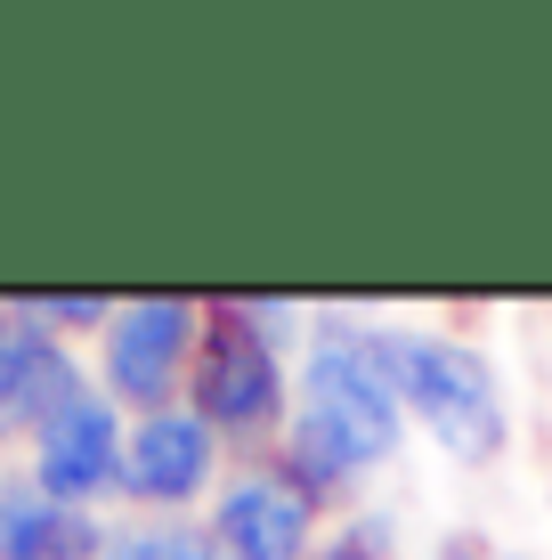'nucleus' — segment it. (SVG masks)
<instances>
[{"instance_id": "20e7f679", "label": "nucleus", "mask_w": 552, "mask_h": 560, "mask_svg": "<svg viewBox=\"0 0 552 560\" xmlns=\"http://www.w3.org/2000/svg\"><path fill=\"white\" fill-rule=\"evenodd\" d=\"M203 341V301L187 293H139L106 317V334L90 341V382L122 415H163L187 407V374H196Z\"/></svg>"}, {"instance_id": "f8f14e48", "label": "nucleus", "mask_w": 552, "mask_h": 560, "mask_svg": "<svg viewBox=\"0 0 552 560\" xmlns=\"http://www.w3.org/2000/svg\"><path fill=\"white\" fill-rule=\"evenodd\" d=\"M309 560H398V520L390 512H341V528H326V545Z\"/></svg>"}, {"instance_id": "7ed1b4c3", "label": "nucleus", "mask_w": 552, "mask_h": 560, "mask_svg": "<svg viewBox=\"0 0 552 560\" xmlns=\"http://www.w3.org/2000/svg\"><path fill=\"white\" fill-rule=\"evenodd\" d=\"M374 341H383V365H390V390L407 407V422L447 463H463V471L504 463L512 398H504V374L480 341L447 334V325H398V317H374Z\"/></svg>"}, {"instance_id": "6e6552de", "label": "nucleus", "mask_w": 552, "mask_h": 560, "mask_svg": "<svg viewBox=\"0 0 552 560\" xmlns=\"http://www.w3.org/2000/svg\"><path fill=\"white\" fill-rule=\"evenodd\" d=\"M90 390V358L42 317H25L16 293L0 301V447H25L66 398Z\"/></svg>"}, {"instance_id": "f257e3e1", "label": "nucleus", "mask_w": 552, "mask_h": 560, "mask_svg": "<svg viewBox=\"0 0 552 560\" xmlns=\"http://www.w3.org/2000/svg\"><path fill=\"white\" fill-rule=\"evenodd\" d=\"M407 447V407L390 390L383 341L366 308H309L293 365V415H284L277 463L317 512H357V488L383 479Z\"/></svg>"}, {"instance_id": "1a4fd4ad", "label": "nucleus", "mask_w": 552, "mask_h": 560, "mask_svg": "<svg viewBox=\"0 0 552 560\" xmlns=\"http://www.w3.org/2000/svg\"><path fill=\"white\" fill-rule=\"evenodd\" d=\"M114 520L49 495L25 463H0V560H106Z\"/></svg>"}, {"instance_id": "4468645a", "label": "nucleus", "mask_w": 552, "mask_h": 560, "mask_svg": "<svg viewBox=\"0 0 552 560\" xmlns=\"http://www.w3.org/2000/svg\"><path fill=\"white\" fill-rule=\"evenodd\" d=\"M423 560H447V552H423Z\"/></svg>"}, {"instance_id": "f03ea898", "label": "nucleus", "mask_w": 552, "mask_h": 560, "mask_svg": "<svg viewBox=\"0 0 552 560\" xmlns=\"http://www.w3.org/2000/svg\"><path fill=\"white\" fill-rule=\"evenodd\" d=\"M309 334V301H260V293H220L203 301V341L187 374V407L212 422L227 455H269L293 415V365Z\"/></svg>"}, {"instance_id": "9b49d317", "label": "nucleus", "mask_w": 552, "mask_h": 560, "mask_svg": "<svg viewBox=\"0 0 552 560\" xmlns=\"http://www.w3.org/2000/svg\"><path fill=\"white\" fill-rule=\"evenodd\" d=\"M16 308H25V317H42L49 334H66V341H73V334L98 341L106 317H114L122 301H106V293H16Z\"/></svg>"}, {"instance_id": "423d86ee", "label": "nucleus", "mask_w": 552, "mask_h": 560, "mask_svg": "<svg viewBox=\"0 0 552 560\" xmlns=\"http://www.w3.org/2000/svg\"><path fill=\"white\" fill-rule=\"evenodd\" d=\"M203 528H212L220 560H309L326 545V512L293 488V471L277 455L227 463L220 495L203 504Z\"/></svg>"}, {"instance_id": "9d476101", "label": "nucleus", "mask_w": 552, "mask_h": 560, "mask_svg": "<svg viewBox=\"0 0 552 560\" xmlns=\"http://www.w3.org/2000/svg\"><path fill=\"white\" fill-rule=\"evenodd\" d=\"M106 560H220L203 520H114Z\"/></svg>"}, {"instance_id": "ddd939ff", "label": "nucleus", "mask_w": 552, "mask_h": 560, "mask_svg": "<svg viewBox=\"0 0 552 560\" xmlns=\"http://www.w3.org/2000/svg\"><path fill=\"white\" fill-rule=\"evenodd\" d=\"M447 560H528V552H504V545H471V536H463V545H447Z\"/></svg>"}, {"instance_id": "0eeeda50", "label": "nucleus", "mask_w": 552, "mask_h": 560, "mask_svg": "<svg viewBox=\"0 0 552 560\" xmlns=\"http://www.w3.org/2000/svg\"><path fill=\"white\" fill-rule=\"evenodd\" d=\"M122 447H130V415L90 382L82 398H66V407L25 439V471L42 479L49 495H66V504L106 512V504H122Z\"/></svg>"}, {"instance_id": "39448f33", "label": "nucleus", "mask_w": 552, "mask_h": 560, "mask_svg": "<svg viewBox=\"0 0 552 560\" xmlns=\"http://www.w3.org/2000/svg\"><path fill=\"white\" fill-rule=\"evenodd\" d=\"M227 455L212 439V422L196 407H163V415H130V447H122V504L130 520H196L220 495Z\"/></svg>"}]
</instances>
